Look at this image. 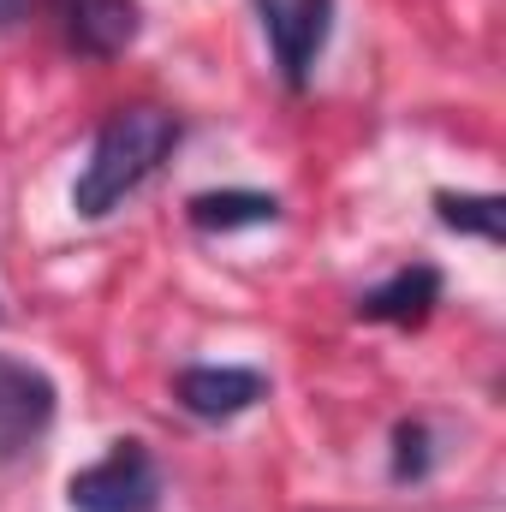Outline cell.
I'll return each mask as SVG.
<instances>
[{
  "label": "cell",
  "instance_id": "cell-1",
  "mask_svg": "<svg viewBox=\"0 0 506 512\" xmlns=\"http://www.w3.org/2000/svg\"><path fill=\"white\" fill-rule=\"evenodd\" d=\"M179 137H185V126L167 108H149V102L114 108L102 120V131H96V143H90V161H84L78 185H72V209L84 221L114 215L137 185L155 179V167L179 149Z\"/></svg>",
  "mask_w": 506,
  "mask_h": 512
},
{
  "label": "cell",
  "instance_id": "cell-2",
  "mask_svg": "<svg viewBox=\"0 0 506 512\" xmlns=\"http://www.w3.org/2000/svg\"><path fill=\"white\" fill-rule=\"evenodd\" d=\"M72 512H155L161 507V471L143 441H114L96 465H84L66 483Z\"/></svg>",
  "mask_w": 506,
  "mask_h": 512
},
{
  "label": "cell",
  "instance_id": "cell-3",
  "mask_svg": "<svg viewBox=\"0 0 506 512\" xmlns=\"http://www.w3.org/2000/svg\"><path fill=\"white\" fill-rule=\"evenodd\" d=\"M262 12V36H268V54L280 66V84L286 90H304L322 48H328V30H334V0H256Z\"/></svg>",
  "mask_w": 506,
  "mask_h": 512
},
{
  "label": "cell",
  "instance_id": "cell-4",
  "mask_svg": "<svg viewBox=\"0 0 506 512\" xmlns=\"http://www.w3.org/2000/svg\"><path fill=\"white\" fill-rule=\"evenodd\" d=\"M54 399H60V393H54V382H48L36 364L0 352V465L36 453V441H42L48 423H54Z\"/></svg>",
  "mask_w": 506,
  "mask_h": 512
},
{
  "label": "cell",
  "instance_id": "cell-5",
  "mask_svg": "<svg viewBox=\"0 0 506 512\" xmlns=\"http://www.w3.org/2000/svg\"><path fill=\"white\" fill-rule=\"evenodd\" d=\"M173 399L203 423H233L268 399V376L251 364H191L173 376Z\"/></svg>",
  "mask_w": 506,
  "mask_h": 512
},
{
  "label": "cell",
  "instance_id": "cell-6",
  "mask_svg": "<svg viewBox=\"0 0 506 512\" xmlns=\"http://www.w3.org/2000/svg\"><path fill=\"white\" fill-rule=\"evenodd\" d=\"M54 18H60L66 48L84 60H120L143 24L137 0H54Z\"/></svg>",
  "mask_w": 506,
  "mask_h": 512
},
{
  "label": "cell",
  "instance_id": "cell-7",
  "mask_svg": "<svg viewBox=\"0 0 506 512\" xmlns=\"http://www.w3.org/2000/svg\"><path fill=\"white\" fill-rule=\"evenodd\" d=\"M435 304H441V268L411 262V268L387 274L381 286H370L358 298V316L364 322H393V328H417V322H429Z\"/></svg>",
  "mask_w": 506,
  "mask_h": 512
},
{
  "label": "cell",
  "instance_id": "cell-8",
  "mask_svg": "<svg viewBox=\"0 0 506 512\" xmlns=\"http://www.w3.org/2000/svg\"><path fill=\"white\" fill-rule=\"evenodd\" d=\"M185 221L197 233H239V227H274L280 221V197L268 191H197L185 203Z\"/></svg>",
  "mask_w": 506,
  "mask_h": 512
},
{
  "label": "cell",
  "instance_id": "cell-9",
  "mask_svg": "<svg viewBox=\"0 0 506 512\" xmlns=\"http://www.w3.org/2000/svg\"><path fill=\"white\" fill-rule=\"evenodd\" d=\"M435 215L453 233H477L483 245L506 239V203L495 191H435Z\"/></svg>",
  "mask_w": 506,
  "mask_h": 512
},
{
  "label": "cell",
  "instance_id": "cell-10",
  "mask_svg": "<svg viewBox=\"0 0 506 512\" xmlns=\"http://www.w3.org/2000/svg\"><path fill=\"white\" fill-rule=\"evenodd\" d=\"M435 471V435L423 417H405L393 429V483H423Z\"/></svg>",
  "mask_w": 506,
  "mask_h": 512
},
{
  "label": "cell",
  "instance_id": "cell-11",
  "mask_svg": "<svg viewBox=\"0 0 506 512\" xmlns=\"http://www.w3.org/2000/svg\"><path fill=\"white\" fill-rule=\"evenodd\" d=\"M24 12H30V0H0V30H12Z\"/></svg>",
  "mask_w": 506,
  "mask_h": 512
}]
</instances>
